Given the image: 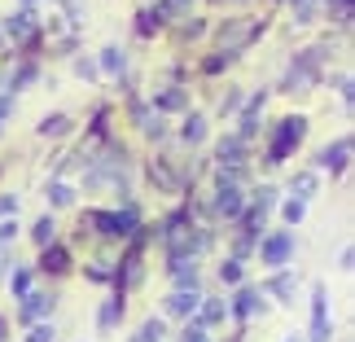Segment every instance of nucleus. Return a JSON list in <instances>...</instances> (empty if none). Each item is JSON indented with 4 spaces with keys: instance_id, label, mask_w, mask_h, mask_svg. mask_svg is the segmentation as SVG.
<instances>
[{
    "instance_id": "nucleus-1",
    "label": "nucleus",
    "mask_w": 355,
    "mask_h": 342,
    "mask_svg": "<svg viewBox=\"0 0 355 342\" xmlns=\"http://www.w3.org/2000/svg\"><path fill=\"white\" fill-rule=\"evenodd\" d=\"M303 136H307V119L303 114H285L277 123V132H272V141H268V167H281V162L303 145Z\"/></svg>"
},
{
    "instance_id": "nucleus-2",
    "label": "nucleus",
    "mask_w": 355,
    "mask_h": 342,
    "mask_svg": "<svg viewBox=\"0 0 355 342\" xmlns=\"http://www.w3.org/2000/svg\"><path fill=\"white\" fill-rule=\"evenodd\" d=\"M324 58H329V44H311V49H303L294 58V66H290V75H285V92H303V88H311L320 79V66H324Z\"/></svg>"
},
{
    "instance_id": "nucleus-3",
    "label": "nucleus",
    "mask_w": 355,
    "mask_h": 342,
    "mask_svg": "<svg viewBox=\"0 0 355 342\" xmlns=\"http://www.w3.org/2000/svg\"><path fill=\"white\" fill-rule=\"evenodd\" d=\"M259 259H263L268 268H285L294 259V232H263V241H259Z\"/></svg>"
},
{
    "instance_id": "nucleus-4",
    "label": "nucleus",
    "mask_w": 355,
    "mask_h": 342,
    "mask_svg": "<svg viewBox=\"0 0 355 342\" xmlns=\"http://www.w3.org/2000/svg\"><path fill=\"white\" fill-rule=\"evenodd\" d=\"M263 311V290H254V285H237V294H233V303H228V316H237V320H250Z\"/></svg>"
},
{
    "instance_id": "nucleus-5",
    "label": "nucleus",
    "mask_w": 355,
    "mask_h": 342,
    "mask_svg": "<svg viewBox=\"0 0 355 342\" xmlns=\"http://www.w3.org/2000/svg\"><path fill=\"white\" fill-rule=\"evenodd\" d=\"M316 162H320V167H324V171H334V176H343V171H347V162H351V136H338V141H334V145H324Z\"/></svg>"
},
{
    "instance_id": "nucleus-6",
    "label": "nucleus",
    "mask_w": 355,
    "mask_h": 342,
    "mask_svg": "<svg viewBox=\"0 0 355 342\" xmlns=\"http://www.w3.org/2000/svg\"><path fill=\"white\" fill-rule=\"evenodd\" d=\"M40 272H44V277H66V272H71V250H66L62 241L44 246V250H40Z\"/></svg>"
},
{
    "instance_id": "nucleus-7",
    "label": "nucleus",
    "mask_w": 355,
    "mask_h": 342,
    "mask_svg": "<svg viewBox=\"0 0 355 342\" xmlns=\"http://www.w3.org/2000/svg\"><path fill=\"white\" fill-rule=\"evenodd\" d=\"M49 311H53V298H49V294H40V290H31V294H22L18 325H35V320H44Z\"/></svg>"
},
{
    "instance_id": "nucleus-8",
    "label": "nucleus",
    "mask_w": 355,
    "mask_h": 342,
    "mask_svg": "<svg viewBox=\"0 0 355 342\" xmlns=\"http://www.w3.org/2000/svg\"><path fill=\"white\" fill-rule=\"evenodd\" d=\"M211 207H215V215H228V220H237V215L245 211V198H241L237 185H220V189H215V202H211Z\"/></svg>"
},
{
    "instance_id": "nucleus-9",
    "label": "nucleus",
    "mask_w": 355,
    "mask_h": 342,
    "mask_svg": "<svg viewBox=\"0 0 355 342\" xmlns=\"http://www.w3.org/2000/svg\"><path fill=\"white\" fill-rule=\"evenodd\" d=\"M132 114H136V128H141L149 141H162V136H167V119H162L154 105H132Z\"/></svg>"
},
{
    "instance_id": "nucleus-10",
    "label": "nucleus",
    "mask_w": 355,
    "mask_h": 342,
    "mask_svg": "<svg viewBox=\"0 0 355 342\" xmlns=\"http://www.w3.org/2000/svg\"><path fill=\"white\" fill-rule=\"evenodd\" d=\"M5 35L18 40V44H26V40H35V13L31 9H18L5 18Z\"/></svg>"
},
{
    "instance_id": "nucleus-11",
    "label": "nucleus",
    "mask_w": 355,
    "mask_h": 342,
    "mask_svg": "<svg viewBox=\"0 0 355 342\" xmlns=\"http://www.w3.org/2000/svg\"><path fill=\"white\" fill-rule=\"evenodd\" d=\"M215 158H220V167H241L245 162V141L241 136H224L220 149H215Z\"/></svg>"
},
{
    "instance_id": "nucleus-12",
    "label": "nucleus",
    "mask_w": 355,
    "mask_h": 342,
    "mask_svg": "<svg viewBox=\"0 0 355 342\" xmlns=\"http://www.w3.org/2000/svg\"><path fill=\"white\" fill-rule=\"evenodd\" d=\"M184 105H189L184 88H162V92H154V110L158 114H180Z\"/></svg>"
},
{
    "instance_id": "nucleus-13",
    "label": "nucleus",
    "mask_w": 355,
    "mask_h": 342,
    "mask_svg": "<svg viewBox=\"0 0 355 342\" xmlns=\"http://www.w3.org/2000/svg\"><path fill=\"white\" fill-rule=\"evenodd\" d=\"M198 303H202L198 290H175V294L167 298V316H193Z\"/></svg>"
},
{
    "instance_id": "nucleus-14",
    "label": "nucleus",
    "mask_w": 355,
    "mask_h": 342,
    "mask_svg": "<svg viewBox=\"0 0 355 342\" xmlns=\"http://www.w3.org/2000/svg\"><path fill=\"white\" fill-rule=\"evenodd\" d=\"M180 141H184V145H202V141H207V114H184Z\"/></svg>"
},
{
    "instance_id": "nucleus-15",
    "label": "nucleus",
    "mask_w": 355,
    "mask_h": 342,
    "mask_svg": "<svg viewBox=\"0 0 355 342\" xmlns=\"http://www.w3.org/2000/svg\"><path fill=\"white\" fill-rule=\"evenodd\" d=\"M123 311H128V303H123V290H114V294H110V303H105V307H101V316H97V320H101V330H114V325L123 320Z\"/></svg>"
},
{
    "instance_id": "nucleus-16",
    "label": "nucleus",
    "mask_w": 355,
    "mask_h": 342,
    "mask_svg": "<svg viewBox=\"0 0 355 342\" xmlns=\"http://www.w3.org/2000/svg\"><path fill=\"white\" fill-rule=\"evenodd\" d=\"M97 71H105V75H123V71H128V53H123L119 44H110V49L101 53V66H97Z\"/></svg>"
},
{
    "instance_id": "nucleus-17",
    "label": "nucleus",
    "mask_w": 355,
    "mask_h": 342,
    "mask_svg": "<svg viewBox=\"0 0 355 342\" xmlns=\"http://www.w3.org/2000/svg\"><path fill=\"white\" fill-rule=\"evenodd\" d=\"M31 241L40 246V250L58 241V224H53V215H40V220H35V228H31Z\"/></svg>"
},
{
    "instance_id": "nucleus-18",
    "label": "nucleus",
    "mask_w": 355,
    "mask_h": 342,
    "mask_svg": "<svg viewBox=\"0 0 355 342\" xmlns=\"http://www.w3.org/2000/svg\"><path fill=\"white\" fill-rule=\"evenodd\" d=\"M66 132H71V114H44L40 119V136H49V141L53 136H66Z\"/></svg>"
},
{
    "instance_id": "nucleus-19",
    "label": "nucleus",
    "mask_w": 355,
    "mask_h": 342,
    "mask_svg": "<svg viewBox=\"0 0 355 342\" xmlns=\"http://www.w3.org/2000/svg\"><path fill=\"white\" fill-rule=\"evenodd\" d=\"M71 202H75V189L66 185V180H53V185H49V207H53V211L71 207Z\"/></svg>"
},
{
    "instance_id": "nucleus-20",
    "label": "nucleus",
    "mask_w": 355,
    "mask_h": 342,
    "mask_svg": "<svg viewBox=\"0 0 355 342\" xmlns=\"http://www.w3.org/2000/svg\"><path fill=\"white\" fill-rule=\"evenodd\" d=\"M154 9H158V18H162V22H171V18H184V13L193 9V0H158Z\"/></svg>"
},
{
    "instance_id": "nucleus-21",
    "label": "nucleus",
    "mask_w": 355,
    "mask_h": 342,
    "mask_svg": "<svg viewBox=\"0 0 355 342\" xmlns=\"http://www.w3.org/2000/svg\"><path fill=\"white\" fill-rule=\"evenodd\" d=\"M162 338H167V325H162L158 316H149V320L141 325V334H136L132 342H162Z\"/></svg>"
},
{
    "instance_id": "nucleus-22",
    "label": "nucleus",
    "mask_w": 355,
    "mask_h": 342,
    "mask_svg": "<svg viewBox=\"0 0 355 342\" xmlns=\"http://www.w3.org/2000/svg\"><path fill=\"white\" fill-rule=\"evenodd\" d=\"M290 189L298 194V202H307L311 194H316V171H298L294 180H290Z\"/></svg>"
},
{
    "instance_id": "nucleus-23",
    "label": "nucleus",
    "mask_w": 355,
    "mask_h": 342,
    "mask_svg": "<svg viewBox=\"0 0 355 342\" xmlns=\"http://www.w3.org/2000/svg\"><path fill=\"white\" fill-rule=\"evenodd\" d=\"M324 9L338 18V26L343 31H351V22H355V13H351V0H324Z\"/></svg>"
},
{
    "instance_id": "nucleus-24",
    "label": "nucleus",
    "mask_w": 355,
    "mask_h": 342,
    "mask_svg": "<svg viewBox=\"0 0 355 342\" xmlns=\"http://www.w3.org/2000/svg\"><path fill=\"white\" fill-rule=\"evenodd\" d=\"M9 290L18 294V298L31 294V268H13V272H9Z\"/></svg>"
},
{
    "instance_id": "nucleus-25",
    "label": "nucleus",
    "mask_w": 355,
    "mask_h": 342,
    "mask_svg": "<svg viewBox=\"0 0 355 342\" xmlns=\"http://www.w3.org/2000/svg\"><path fill=\"white\" fill-rule=\"evenodd\" d=\"M84 277L97 285H114V268L110 264H84Z\"/></svg>"
},
{
    "instance_id": "nucleus-26",
    "label": "nucleus",
    "mask_w": 355,
    "mask_h": 342,
    "mask_svg": "<svg viewBox=\"0 0 355 342\" xmlns=\"http://www.w3.org/2000/svg\"><path fill=\"white\" fill-rule=\"evenodd\" d=\"M316 22V0H294V26H311Z\"/></svg>"
},
{
    "instance_id": "nucleus-27",
    "label": "nucleus",
    "mask_w": 355,
    "mask_h": 342,
    "mask_svg": "<svg viewBox=\"0 0 355 342\" xmlns=\"http://www.w3.org/2000/svg\"><path fill=\"white\" fill-rule=\"evenodd\" d=\"M158 26H162V18H158V9H154V5H149V9H141V18H136V31H141V35H154Z\"/></svg>"
},
{
    "instance_id": "nucleus-28",
    "label": "nucleus",
    "mask_w": 355,
    "mask_h": 342,
    "mask_svg": "<svg viewBox=\"0 0 355 342\" xmlns=\"http://www.w3.org/2000/svg\"><path fill=\"white\" fill-rule=\"evenodd\" d=\"M220 281L224 285H241V259H224V264H220Z\"/></svg>"
},
{
    "instance_id": "nucleus-29",
    "label": "nucleus",
    "mask_w": 355,
    "mask_h": 342,
    "mask_svg": "<svg viewBox=\"0 0 355 342\" xmlns=\"http://www.w3.org/2000/svg\"><path fill=\"white\" fill-rule=\"evenodd\" d=\"M184 26H180V31H175V40H198L202 31H207V22H202V18H180Z\"/></svg>"
},
{
    "instance_id": "nucleus-30",
    "label": "nucleus",
    "mask_w": 355,
    "mask_h": 342,
    "mask_svg": "<svg viewBox=\"0 0 355 342\" xmlns=\"http://www.w3.org/2000/svg\"><path fill=\"white\" fill-rule=\"evenodd\" d=\"M281 215H285V224H303L307 220V202H285Z\"/></svg>"
},
{
    "instance_id": "nucleus-31",
    "label": "nucleus",
    "mask_w": 355,
    "mask_h": 342,
    "mask_svg": "<svg viewBox=\"0 0 355 342\" xmlns=\"http://www.w3.org/2000/svg\"><path fill=\"white\" fill-rule=\"evenodd\" d=\"M233 58H237V53H228V49H220V53H211V62L202 66V71H207V75H220V71H224V66L233 62Z\"/></svg>"
},
{
    "instance_id": "nucleus-32",
    "label": "nucleus",
    "mask_w": 355,
    "mask_h": 342,
    "mask_svg": "<svg viewBox=\"0 0 355 342\" xmlns=\"http://www.w3.org/2000/svg\"><path fill=\"white\" fill-rule=\"evenodd\" d=\"M241 105H245V97H241V88H228V92H224V101H220V110H224V114H237Z\"/></svg>"
},
{
    "instance_id": "nucleus-33",
    "label": "nucleus",
    "mask_w": 355,
    "mask_h": 342,
    "mask_svg": "<svg viewBox=\"0 0 355 342\" xmlns=\"http://www.w3.org/2000/svg\"><path fill=\"white\" fill-rule=\"evenodd\" d=\"M18 215V198L13 194H0V220H13Z\"/></svg>"
},
{
    "instance_id": "nucleus-34",
    "label": "nucleus",
    "mask_w": 355,
    "mask_h": 342,
    "mask_svg": "<svg viewBox=\"0 0 355 342\" xmlns=\"http://www.w3.org/2000/svg\"><path fill=\"white\" fill-rule=\"evenodd\" d=\"M58 334H53V325H35L31 334H26V342H53Z\"/></svg>"
},
{
    "instance_id": "nucleus-35",
    "label": "nucleus",
    "mask_w": 355,
    "mask_h": 342,
    "mask_svg": "<svg viewBox=\"0 0 355 342\" xmlns=\"http://www.w3.org/2000/svg\"><path fill=\"white\" fill-rule=\"evenodd\" d=\"M75 71H79V75H84V79H97V62H88V58H79V62H75Z\"/></svg>"
},
{
    "instance_id": "nucleus-36",
    "label": "nucleus",
    "mask_w": 355,
    "mask_h": 342,
    "mask_svg": "<svg viewBox=\"0 0 355 342\" xmlns=\"http://www.w3.org/2000/svg\"><path fill=\"white\" fill-rule=\"evenodd\" d=\"M13 237H18V224H13V220H0V246L13 241Z\"/></svg>"
},
{
    "instance_id": "nucleus-37",
    "label": "nucleus",
    "mask_w": 355,
    "mask_h": 342,
    "mask_svg": "<svg viewBox=\"0 0 355 342\" xmlns=\"http://www.w3.org/2000/svg\"><path fill=\"white\" fill-rule=\"evenodd\" d=\"M184 342H211V338H207V330H198V325H189V330H184Z\"/></svg>"
},
{
    "instance_id": "nucleus-38",
    "label": "nucleus",
    "mask_w": 355,
    "mask_h": 342,
    "mask_svg": "<svg viewBox=\"0 0 355 342\" xmlns=\"http://www.w3.org/2000/svg\"><path fill=\"white\" fill-rule=\"evenodd\" d=\"M5 338H9V320H5V316H0V342H5Z\"/></svg>"
},
{
    "instance_id": "nucleus-39",
    "label": "nucleus",
    "mask_w": 355,
    "mask_h": 342,
    "mask_svg": "<svg viewBox=\"0 0 355 342\" xmlns=\"http://www.w3.org/2000/svg\"><path fill=\"white\" fill-rule=\"evenodd\" d=\"M31 5H35V0H22V9H31Z\"/></svg>"
},
{
    "instance_id": "nucleus-40",
    "label": "nucleus",
    "mask_w": 355,
    "mask_h": 342,
    "mask_svg": "<svg viewBox=\"0 0 355 342\" xmlns=\"http://www.w3.org/2000/svg\"><path fill=\"white\" fill-rule=\"evenodd\" d=\"M233 5H245V0H233Z\"/></svg>"
},
{
    "instance_id": "nucleus-41",
    "label": "nucleus",
    "mask_w": 355,
    "mask_h": 342,
    "mask_svg": "<svg viewBox=\"0 0 355 342\" xmlns=\"http://www.w3.org/2000/svg\"><path fill=\"white\" fill-rule=\"evenodd\" d=\"M285 342H298V338H285Z\"/></svg>"
}]
</instances>
